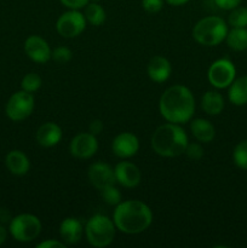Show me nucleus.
<instances>
[{"instance_id": "1", "label": "nucleus", "mask_w": 247, "mask_h": 248, "mask_svg": "<svg viewBox=\"0 0 247 248\" xmlns=\"http://www.w3.org/2000/svg\"><path fill=\"white\" fill-rule=\"evenodd\" d=\"M159 110L169 123L185 124L194 115L195 99L188 87L173 85L160 97Z\"/></svg>"}, {"instance_id": "2", "label": "nucleus", "mask_w": 247, "mask_h": 248, "mask_svg": "<svg viewBox=\"0 0 247 248\" xmlns=\"http://www.w3.org/2000/svg\"><path fill=\"white\" fill-rule=\"evenodd\" d=\"M114 224L125 234H139L153 222L152 210L139 200H128L116 206L113 215Z\"/></svg>"}, {"instance_id": "3", "label": "nucleus", "mask_w": 247, "mask_h": 248, "mask_svg": "<svg viewBox=\"0 0 247 248\" xmlns=\"http://www.w3.org/2000/svg\"><path fill=\"white\" fill-rule=\"evenodd\" d=\"M188 136L179 124L169 123L159 126L152 136V148L157 155L176 157L185 153Z\"/></svg>"}, {"instance_id": "4", "label": "nucleus", "mask_w": 247, "mask_h": 248, "mask_svg": "<svg viewBox=\"0 0 247 248\" xmlns=\"http://www.w3.org/2000/svg\"><path fill=\"white\" fill-rule=\"evenodd\" d=\"M228 26L224 19L217 16H208L200 19L194 26L193 36L196 43L203 46H216L225 40Z\"/></svg>"}, {"instance_id": "5", "label": "nucleus", "mask_w": 247, "mask_h": 248, "mask_svg": "<svg viewBox=\"0 0 247 248\" xmlns=\"http://www.w3.org/2000/svg\"><path fill=\"white\" fill-rule=\"evenodd\" d=\"M115 224L103 215H96L89 219L85 228L87 241L97 248L107 247L115 237Z\"/></svg>"}, {"instance_id": "6", "label": "nucleus", "mask_w": 247, "mask_h": 248, "mask_svg": "<svg viewBox=\"0 0 247 248\" xmlns=\"http://www.w3.org/2000/svg\"><path fill=\"white\" fill-rule=\"evenodd\" d=\"M41 223L38 217L29 213L18 215L10 222V232L16 241L31 242L39 236Z\"/></svg>"}, {"instance_id": "7", "label": "nucleus", "mask_w": 247, "mask_h": 248, "mask_svg": "<svg viewBox=\"0 0 247 248\" xmlns=\"http://www.w3.org/2000/svg\"><path fill=\"white\" fill-rule=\"evenodd\" d=\"M6 115L12 121H23L33 113L34 97L24 90L15 92L6 103Z\"/></svg>"}, {"instance_id": "8", "label": "nucleus", "mask_w": 247, "mask_h": 248, "mask_svg": "<svg viewBox=\"0 0 247 248\" xmlns=\"http://www.w3.org/2000/svg\"><path fill=\"white\" fill-rule=\"evenodd\" d=\"M236 69L232 61L227 58H220L213 62L208 68L207 78L208 81L216 89H225L229 87L230 84L234 81Z\"/></svg>"}, {"instance_id": "9", "label": "nucleus", "mask_w": 247, "mask_h": 248, "mask_svg": "<svg viewBox=\"0 0 247 248\" xmlns=\"http://www.w3.org/2000/svg\"><path fill=\"white\" fill-rule=\"evenodd\" d=\"M86 18L77 10H70L60 16L56 23L58 34L63 38H75L85 31Z\"/></svg>"}, {"instance_id": "10", "label": "nucleus", "mask_w": 247, "mask_h": 248, "mask_svg": "<svg viewBox=\"0 0 247 248\" xmlns=\"http://www.w3.org/2000/svg\"><path fill=\"white\" fill-rule=\"evenodd\" d=\"M70 154L77 159H90L98 149L96 136L92 133H79L70 142Z\"/></svg>"}, {"instance_id": "11", "label": "nucleus", "mask_w": 247, "mask_h": 248, "mask_svg": "<svg viewBox=\"0 0 247 248\" xmlns=\"http://www.w3.org/2000/svg\"><path fill=\"white\" fill-rule=\"evenodd\" d=\"M90 182L92 186L98 190L107 188V186H114L116 182L114 170L104 162H94L89 167L87 172Z\"/></svg>"}, {"instance_id": "12", "label": "nucleus", "mask_w": 247, "mask_h": 248, "mask_svg": "<svg viewBox=\"0 0 247 248\" xmlns=\"http://www.w3.org/2000/svg\"><path fill=\"white\" fill-rule=\"evenodd\" d=\"M111 149L118 157L127 159L137 154L139 149V140L133 133L123 132L114 138Z\"/></svg>"}, {"instance_id": "13", "label": "nucleus", "mask_w": 247, "mask_h": 248, "mask_svg": "<svg viewBox=\"0 0 247 248\" xmlns=\"http://www.w3.org/2000/svg\"><path fill=\"white\" fill-rule=\"evenodd\" d=\"M24 51L31 61L36 63H46L51 58V48L47 41L41 36L31 35L24 43Z\"/></svg>"}, {"instance_id": "14", "label": "nucleus", "mask_w": 247, "mask_h": 248, "mask_svg": "<svg viewBox=\"0 0 247 248\" xmlns=\"http://www.w3.org/2000/svg\"><path fill=\"white\" fill-rule=\"evenodd\" d=\"M118 183L125 188H135L140 182V171L136 165L127 161H121L114 169Z\"/></svg>"}, {"instance_id": "15", "label": "nucleus", "mask_w": 247, "mask_h": 248, "mask_svg": "<svg viewBox=\"0 0 247 248\" xmlns=\"http://www.w3.org/2000/svg\"><path fill=\"white\" fill-rule=\"evenodd\" d=\"M62 140V130L55 123H45L36 131V142L44 148L55 147Z\"/></svg>"}, {"instance_id": "16", "label": "nucleus", "mask_w": 247, "mask_h": 248, "mask_svg": "<svg viewBox=\"0 0 247 248\" xmlns=\"http://www.w3.org/2000/svg\"><path fill=\"white\" fill-rule=\"evenodd\" d=\"M171 63L162 56H155L148 63V77L155 82H165L171 75Z\"/></svg>"}, {"instance_id": "17", "label": "nucleus", "mask_w": 247, "mask_h": 248, "mask_svg": "<svg viewBox=\"0 0 247 248\" xmlns=\"http://www.w3.org/2000/svg\"><path fill=\"white\" fill-rule=\"evenodd\" d=\"M84 228L77 218H65L60 227V235L63 241L68 245H74L81 240Z\"/></svg>"}, {"instance_id": "18", "label": "nucleus", "mask_w": 247, "mask_h": 248, "mask_svg": "<svg viewBox=\"0 0 247 248\" xmlns=\"http://www.w3.org/2000/svg\"><path fill=\"white\" fill-rule=\"evenodd\" d=\"M7 170L15 176H24L29 171L31 162L27 155L21 150H12L6 155L5 159Z\"/></svg>"}, {"instance_id": "19", "label": "nucleus", "mask_w": 247, "mask_h": 248, "mask_svg": "<svg viewBox=\"0 0 247 248\" xmlns=\"http://www.w3.org/2000/svg\"><path fill=\"white\" fill-rule=\"evenodd\" d=\"M190 130L194 137L202 143L212 142L216 136L215 126L206 119H195L191 121Z\"/></svg>"}, {"instance_id": "20", "label": "nucleus", "mask_w": 247, "mask_h": 248, "mask_svg": "<svg viewBox=\"0 0 247 248\" xmlns=\"http://www.w3.org/2000/svg\"><path fill=\"white\" fill-rule=\"evenodd\" d=\"M228 97L234 106L240 107L247 104V75L234 79L230 84Z\"/></svg>"}, {"instance_id": "21", "label": "nucleus", "mask_w": 247, "mask_h": 248, "mask_svg": "<svg viewBox=\"0 0 247 248\" xmlns=\"http://www.w3.org/2000/svg\"><path fill=\"white\" fill-rule=\"evenodd\" d=\"M201 107L208 115H218L224 109V98L217 91H207L201 98Z\"/></svg>"}, {"instance_id": "22", "label": "nucleus", "mask_w": 247, "mask_h": 248, "mask_svg": "<svg viewBox=\"0 0 247 248\" xmlns=\"http://www.w3.org/2000/svg\"><path fill=\"white\" fill-rule=\"evenodd\" d=\"M227 45L234 51H244L247 48V29L246 28H232L228 31Z\"/></svg>"}, {"instance_id": "23", "label": "nucleus", "mask_w": 247, "mask_h": 248, "mask_svg": "<svg viewBox=\"0 0 247 248\" xmlns=\"http://www.w3.org/2000/svg\"><path fill=\"white\" fill-rule=\"evenodd\" d=\"M85 18L92 26H101L106 21V11L98 2L90 1L85 6Z\"/></svg>"}, {"instance_id": "24", "label": "nucleus", "mask_w": 247, "mask_h": 248, "mask_svg": "<svg viewBox=\"0 0 247 248\" xmlns=\"http://www.w3.org/2000/svg\"><path fill=\"white\" fill-rule=\"evenodd\" d=\"M228 22L232 28H246L247 27V7H235L232 10Z\"/></svg>"}, {"instance_id": "25", "label": "nucleus", "mask_w": 247, "mask_h": 248, "mask_svg": "<svg viewBox=\"0 0 247 248\" xmlns=\"http://www.w3.org/2000/svg\"><path fill=\"white\" fill-rule=\"evenodd\" d=\"M232 159L235 165L241 170H247V140H241L235 147L232 153Z\"/></svg>"}, {"instance_id": "26", "label": "nucleus", "mask_w": 247, "mask_h": 248, "mask_svg": "<svg viewBox=\"0 0 247 248\" xmlns=\"http://www.w3.org/2000/svg\"><path fill=\"white\" fill-rule=\"evenodd\" d=\"M21 86L22 90L33 93V92L38 91V90L40 89L41 78L39 77L38 74H35V73H28V74L24 75L23 79H22Z\"/></svg>"}, {"instance_id": "27", "label": "nucleus", "mask_w": 247, "mask_h": 248, "mask_svg": "<svg viewBox=\"0 0 247 248\" xmlns=\"http://www.w3.org/2000/svg\"><path fill=\"white\" fill-rule=\"evenodd\" d=\"M101 195L102 199L106 203L110 206H118L121 202V193L118 188H115L114 186H107V188L102 189Z\"/></svg>"}, {"instance_id": "28", "label": "nucleus", "mask_w": 247, "mask_h": 248, "mask_svg": "<svg viewBox=\"0 0 247 248\" xmlns=\"http://www.w3.org/2000/svg\"><path fill=\"white\" fill-rule=\"evenodd\" d=\"M73 57L72 51L68 47L64 46H60V47H56L55 50L51 52V58H52L55 62L60 63V64H65V63L69 62Z\"/></svg>"}, {"instance_id": "29", "label": "nucleus", "mask_w": 247, "mask_h": 248, "mask_svg": "<svg viewBox=\"0 0 247 248\" xmlns=\"http://www.w3.org/2000/svg\"><path fill=\"white\" fill-rule=\"evenodd\" d=\"M185 154L188 155L189 159L191 160H200L203 156V149L200 144L198 143H191V144L186 145Z\"/></svg>"}, {"instance_id": "30", "label": "nucleus", "mask_w": 247, "mask_h": 248, "mask_svg": "<svg viewBox=\"0 0 247 248\" xmlns=\"http://www.w3.org/2000/svg\"><path fill=\"white\" fill-rule=\"evenodd\" d=\"M142 6L149 14H156L164 6L162 0H142Z\"/></svg>"}, {"instance_id": "31", "label": "nucleus", "mask_w": 247, "mask_h": 248, "mask_svg": "<svg viewBox=\"0 0 247 248\" xmlns=\"http://www.w3.org/2000/svg\"><path fill=\"white\" fill-rule=\"evenodd\" d=\"M64 6H67L70 10H80L86 6L90 2V0H60Z\"/></svg>"}, {"instance_id": "32", "label": "nucleus", "mask_w": 247, "mask_h": 248, "mask_svg": "<svg viewBox=\"0 0 247 248\" xmlns=\"http://www.w3.org/2000/svg\"><path fill=\"white\" fill-rule=\"evenodd\" d=\"M216 5L223 10H232L237 7L241 0H215Z\"/></svg>"}, {"instance_id": "33", "label": "nucleus", "mask_w": 247, "mask_h": 248, "mask_svg": "<svg viewBox=\"0 0 247 248\" xmlns=\"http://www.w3.org/2000/svg\"><path fill=\"white\" fill-rule=\"evenodd\" d=\"M102 130H103V123L99 119H94V120L91 121V124L89 126L90 133L97 136L102 132Z\"/></svg>"}, {"instance_id": "34", "label": "nucleus", "mask_w": 247, "mask_h": 248, "mask_svg": "<svg viewBox=\"0 0 247 248\" xmlns=\"http://www.w3.org/2000/svg\"><path fill=\"white\" fill-rule=\"evenodd\" d=\"M36 247L38 248H64L65 245L60 241H56V240H46V241L40 242Z\"/></svg>"}, {"instance_id": "35", "label": "nucleus", "mask_w": 247, "mask_h": 248, "mask_svg": "<svg viewBox=\"0 0 247 248\" xmlns=\"http://www.w3.org/2000/svg\"><path fill=\"white\" fill-rule=\"evenodd\" d=\"M7 239V232L2 225H0V245L4 244Z\"/></svg>"}, {"instance_id": "36", "label": "nucleus", "mask_w": 247, "mask_h": 248, "mask_svg": "<svg viewBox=\"0 0 247 248\" xmlns=\"http://www.w3.org/2000/svg\"><path fill=\"white\" fill-rule=\"evenodd\" d=\"M166 1L169 2L170 5H172V6H181V5L186 4L189 0H166Z\"/></svg>"}, {"instance_id": "37", "label": "nucleus", "mask_w": 247, "mask_h": 248, "mask_svg": "<svg viewBox=\"0 0 247 248\" xmlns=\"http://www.w3.org/2000/svg\"><path fill=\"white\" fill-rule=\"evenodd\" d=\"M90 1H92V2H98L99 0H90Z\"/></svg>"}]
</instances>
